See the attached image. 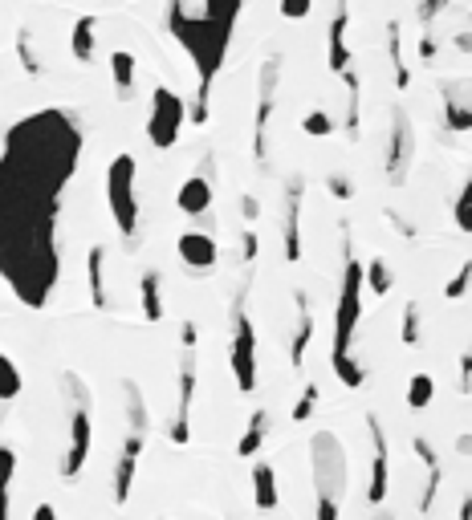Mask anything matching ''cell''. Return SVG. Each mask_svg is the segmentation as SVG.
<instances>
[{"label":"cell","mask_w":472,"mask_h":520,"mask_svg":"<svg viewBox=\"0 0 472 520\" xmlns=\"http://www.w3.org/2000/svg\"><path fill=\"white\" fill-rule=\"evenodd\" d=\"M57 208H62V195L21 179L0 163V277L33 309L45 305L62 269L53 240Z\"/></svg>","instance_id":"cell-1"},{"label":"cell","mask_w":472,"mask_h":520,"mask_svg":"<svg viewBox=\"0 0 472 520\" xmlns=\"http://www.w3.org/2000/svg\"><path fill=\"white\" fill-rule=\"evenodd\" d=\"M241 5H245V0H204L200 17H188L184 0H171V5H167L171 37L188 49V57L196 61V74H200V90H196V102H192V110H188V118H192L196 126L208 122L212 82H216L220 65H224V53H228L236 17H241Z\"/></svg>","instance_id":"cell-2"},{"label":"cell","mask_w":472,"mask_h":520,"mask_svg":"<svg viewBox=\"0 0 472 520\" xmlns=\"http://www.w3.org/2000/svg\"><path fill=\"white\" fill-rule=\"evenodd\" d=\"M363 265L354 260V252L346 248V269H342V293H338V309H334V350H330V362H334V374L342 386L359 390L367 382V370L354 362L350 354V342H354V330H359V317H363Z\"/></svg>","instance_id":"cell-3"},{"label":"cell","mask_w":472,"mask_h":520,"mask_svg":"<svg viewBox=\"0 0 472 520\" xmlns=\"http://www.w3.org/2000/svg\"><path fill=\"white\" fill-rule=\"evenodd\" d=\"M310 468H314L318 520H338V508L350 484V464H346V447L334 431H318L310 439Z\"/></svg>","instance_id":"cell-4"},{"label":"cell","mask_w":472,"mask_h":520,"mask_svg":"<svg viewBox=\"0 0 472 520\" xmlns=\"http://www.w3.org/2000/svg\"><path fill=\"white\" fill-rule=\"evenodd\" d=\"M62 386L70 390V447H66V460H62V476L74 480L82 476L86 460H90V443H94V399H90V386L82 374L66 370Z\"/></svg>","instance_id":"cell-5"},{"label":"cell","mask_w":472,"mask_h":520,"mask_svg":"<svg viewBox=\"0 0 472 520\" xmlns=\"http://www.w3.org/2000/svg\"><path fill=\"white\" fill-rule=\"evenodd\" d=\"M135 175H139V163L135 155H114L110 167H106V204H110V216H114V228L131 236L139 232V200H135Z\"/></svg>","instance_id":"cell-6"},{"label":"cell","mask_w":472,"mask_h":520,"mask_svg":"<svg viewBox=\"0 0 472 520\" xmlns=\"http://www.w3.org/2000/svg\"><path fill=\"white\" fill-rule=\"evenodd\" d=\"M232 374H236V390L253 395L257 390V325L245 309V297L232 301Z\"/></svg>","instance_id":"cell-7"},{"label":"cell","mask_w":472,"mask_h":520,"mask_svg":"<svg viewBox=\"0 0 472 520\" xmlns=\"http://www.w3.org/2000/svg\"><path fill=\"white\" fill-rule=\"evenodd\" d=\"M188 122V102L175 94L171 86H155L151 94V114H147V139L155 151H171L184 135Z\"/></svg>","instance_id":"cell-8"},{"label":"cell","mask_w":472,"mask_h":520,"mask_svg":"<svg viewBox=\"0 0 472 520\" xmlns=\"http://www.w3.org/2000/svg\"><path fill=\"white\" fill-rule=\"evenodd\" d=\"M196 346H184V362H180V390H175V415H171V443H188L192 439V403H196Z\"/></svg>","instance_id":"cell-9"},{"label":"cell","mask_w":472,"mask_h":520,"mask_svg":"<svg viewBox=\"0 0 472 520\" xmlns=\"http://www.w3.org/2000/svg\"><path fill=\"white\" fill-rule=\"evenodd\" d=\"M411 159H416V135H411L407 114L395 110V122H391V147H387V179H391V183H403Z\"/></svg>","instance_id":"cell-10"},{"label":"cell","mask_w":472,"mask_h":520,"mask_svg":"<svg viewBox=\"0 0 472 520\" xmlns=\"http://www.w3.org/2000/svg\"><path fill=\"white\" fill-rule=\"evenodd\" d=\"M367 431H371V484H367V500L383 504L387 500V476H391V451H387V435L379 427V415H367Z\"/></svg>","instance_id":"cell-11"},{"label":"cell","mask_w":472,"mask_h":520,"mask_svg":"<svg viewBox=\"0 0 472 520\" xmlns=\"http://www.w3.org/2000/svg\"><path fill=\"white\" fill-rule=\"evenodd\" d=\"M143 443H147V435H143V431H131L127 443H123V451H118V464H114V504H127V500H131Z\"/></svg>","instance_id":"cell-12"},{"label":"cell","mask_w":472,"mask_h":520,"mask_svg":"<svg viewBox=\"0 0 472 520\" xmlns=\"http://www.w3.org/2000/svg\"><path fill=\"white\" fill-rule=\"evenodd\" d=\"M273 94H277V61L265 65V78H261V102H257V118H253V155L257 159H265L269 118H273Z\"/></svg>","instance_id":"cell-13"},{"label":"cell","mask_w":472,"mask_h":520,"mask_svg":"<svg viewBox=\"0 0 472 520\" xmlns=\"http://www.w3.org/2000/svg\"><path fill=\"white\" fill-rule=\"evenodd\" d=\"M285 260H302V179H289L285 195Z\"/></svg>","instance_id":"cell-14"},{"label":"cell","mask_w":472,"mask_h":520,"mask_svg":"<svg viewBox=\"0 0 472 520\" xmlns=\"http://www.w3.org/2000/svg\"><path fill=\"white\" fill-rule=\"evenodd\" d=\"M175 248H180L184 265H192V269H212L216 260H220V244L208 232H184Z\"/></svg>","instance_id":"cell-15"},{"label":"cell","mask_w":472,"mask_h":520,"mask_svg":"<svg viewBox=\"0 0 472 520\" xmlns=\"http://www.w3.org/2000/svg\"><path fill=\"white\" fill-rule=\"evenodd\" d=\"M346 29H350V9L346 0H338L334 21H330V70L342 78L350 70V45H346Z\"/></svg>","instance_id":"cell-16"},{"label":"cell","mask_w":472,"mask_h":520,"mask_svg":"<svg viewBox=\"0 0 472 520\" xmlns=\"http://www.w3.org/2000/svg\"><path fill=\"white\" fill-rule=\"evenodd\" d=\"M314 330H318V321H314L310 297L298 293V334H293V342H289V366H306V354H310Z\"/></svg>","instance_id":"cell-17"},{"label":"cell","mask_w":472,"mask_h":520,"mask_svg":"<svg viewBox=\"0 0 472 520\" xmlns=\"http://www.w3.org/2000/svg\"><path fill=\"white\" fill-rule=\"evenodd\" d=\"M175 208H180L184 216H204L212 208V183L204 175H192L180 183V191H175Z\"/></svg>","instance_id":"cell-18"},{"label":"cell","mask_w":472,"mask_h":520,"mask_svg":"<svg viewBox=\"0 0 472 520\" xmlns=\"http://www.w3.org/2000/svg\"><path fill=\"white\" fill-rule=\"evenodd\" d=\"M86 277H90V301H94V309H110V289H106V244H94V248H90Z\"/></svg>","instance_id":"cell-19"},{"label":"cell","mask_w":472,"mask_h":520,"mask_svg":"<svg viewBox=\"0 0 472 520\" xmlns=\"http://www.w3.org/2000/svg\"><path fill=\"white\" fill-rule=\"evenodd\" d=\"M94 49H98V17H78L74 21V33H70V53L78 65H90L94 61Z\"/></svg>","instance_id":"cell-20"},{"label":"cell","mask_w":472,"mask_h":520,"mask_svg":"<svg viewBox=\"0 0 472 520\" xmlns=\"http://www.w3.org/2000/svg\"><path fill=\"white\" fill-rule=\"evenodd\" d=\"M135 74H139V61H135V53H127V49H114V53H110V78H114L118 98H131V94H135Z\"/></svg>","instance_id":"cell-21"},{"label":"cell","mask_w":472,"mask_h":520,"mask_svg":"<svg viewBox=\"0 0 472 520\" xmlns=\"http://www.w3.org/2000/svg\"><path fill=\"white\" fill-rule=\"evenodd\" d=\"M139 301H143V321H163V277L155 269H147L139 277Z\"/></svg>","instance_id":"cell-22"},{"label":"cell","mask_w":472,"mask_h":520,"mask_svg":"<svg viewBox=\"0 0 472 520\" xmlns=\"http://www.w3.org/2000/svg\"><path fill=\"white\" fill-rule=\"evenodd\" d=\"M123 403H127V423L131 431H143L151 427V415H147V399H143V386L135 378H123Z\"/></svg>","instance_id":"cell-23"},{"label":"cell","mask_w":472,"mask_h":520,"mask_svg":"<svg viewBox=\"0 0 472 520\" xmlns=\"http://www.w3.org/2000/svg\"><path fill=\"white\" fill-rule=\"evenodd\" d=\"M265 435H269V411L257 407L249 427H245V435H241V443H236V455H241V460H253V455L261 451V443H265Z\"/></svg>","instance_id":"cell-24"},{"label":"cell","mask_w":472,"mask_h":520,"mask_svg":"<svg viewBox=\"0 0 472 520\" xmlns=\"http://www.w3.org/2000/svg\"><path fill=\"white\" fill-rule=\"evenodd\" d=\"M253 504L257 508H277V476H273V464L257 460L253 464Z\"/></svg>","instance_id":"cell-25"},{"label":"cell","mask_w":472,"mask_h":520,"mask_svg":"<svg viewBox=\"0 0 472 520\" xmlns=\"http://www.w3.org/2000/svg\"><path fill=\"white\" fill-rule=\"evenodd\" d=\"M17 476V451L0 443V520H9V484Z\"/></svg>","instance_id":"cell-26"},{"label":"cell","mask_w":472,"mask_h":520,"mask_svg":"<svg viewBox=\"0 0 472 520\" xmlns=\"http://www.w3.org/2000/svg\"><path fill=\"white\" fill-rule=\"evenodd\" d=\"M21 390H25V378H21L17 362L9 354H0V403H13Z\"/></svg>","instance_id":"cell-27"},{"label":"cell","mask_w":472,"mask_h":520,"mask_svg":"<svg viewBox=\"0 0 472 520\" xmlns=\"http://www.w3.org/2000/svg\"><path fill=\"white\" fill-rule=\"evenodd\" d=\"M363 281H367V289L375 293V297H387L391 293V285H395V277H391V265L383 256H375L371 265H363Z\"/></svg>","instance_id":"cell-28"},{"label":"cell","mask_w":472,"mask_h":520,"mask_svg":"<svg viewBox=\"0 0 472 520\" xmlns=\"http://www.w3.org/2000/svg\"><path fill=\"white\" fill-rule=\"evenodd\" d=\"M432 399H436L432 374H411V382H407V407H411V411H424Z\"/></svg>","instance_id":"cell-29"},{"label":"cell","mask_w":472,"mask_h":520,"mask_svg":"<svg viewBox=\"0 0 472 520\" xmlns=\"http://www.w3.org/2000/svg\"><path fill=\"white\" fill-rule=\"evenodd\" d=\"M387 45H391V65H395V86H399V90H407V86H411V70L403 65V49H399V25H395V21L387 25Z\"/></svg>","instance_id":"cell-30"},{"label":"cell","mask_w":472,"mask_h":520,"mask_svg":"<svg viewBox=\"0 0 472 520\" xmlns=\"http://www.w3.org/2000/svg\"><path fill=\"white\" fill-rule=\"evenodd\" d=\"M318 399H322V390H318V382H306V386H302V399L293 403L289 419H293V423H310V415L318 411Z\"/></svg>","instance_id":"cell-31"},{"label":"cell","mask_w":472,"mask_h":520,"mask_svg":"<svg viewBox=\"0 0 472 520\" xmlns=\"http://www.w3.org/2000/svg\"><path fill=\"white\" fill-rule=\"evenodd\" d=\"M17 57H21V65H25V74H29V78H41V74H45V65H41L37 53H33V37H29V29L17 33Z\"/></svg>","instance_id":"cell-32"},{"label":"cell","mask_w":472,"mask_h":520,"mask_svg":"<svg viewBox=\"0 0 472 520\" xmlns=\"http://www.w3.org/2000/svg\"><path fill=\"white\" fill-rule=\"evenodd\" d=\"M444 118H448L452 130H472V102H456V98L448 94V102H444Z\"/></svg>","instance_id":"cell-33"},{"label":"cell","mask_w":472,"mask_h":520,"mask_svg":"<svg viewBox=\"0 0 472 520\" xmlns=\"http://www.w3.org/2000/svg\"><path fill=\"white\" fill-rule=\"evenodd\" d=\"M403 346H420V305L416 301H407L403 305V330H399Z\"/></svg>","instance_id":"cell-34"},{"label":"cell","mask_w":472,"mask_h":520,"mask_svg":"<svg viewBox=\"0 0 472 520\" xmlns=\"http://www.w3.org/2000/svg\"><path fill=\"white\" fill-rule=\"evenodd\" d=\"M302 130L310 139H326V135H334V118L326 114V110H310L306 118H302Z\"/></svg>","instance_id":"cell-35"},{"label":"cell","mask_w":472,"mask_h":520,"mask_svg":"<svg viewBox=\"0 0 472 520\" xmlns=\"http://www.w3.org/2000/svg\"><path fill=\"white\" fill-rule=\"evenodd\" d=\"M452 216H456V224H460V232H472V179L460 187V195H456V208H452Z\"/></svg>","instance_id":"cell-36"},{"label":"cell","mask_w":472,"mask_h":520,"mask_svg":"<svg viewBox=\"0 0 472 520\" xmlns=\"http://www.w3.org/2000/svg\"><path fill=\"white\" fill-rule=\"evenodd\" d=\"M468 285H472V260H464V265L456 269V277L444 285V297H448V301H460V297L468 293Z\"/></svg>","instance_id":"cell-37"},{"label":"cell","mask_w":472,"mask_h":520,"mask_svg":"<svg viewBox=\"0 0 472 520\" xmlns=\"http://www.w3.org/2000/svg\"><path fill=\"white\" fill-rule=\"evenodd\" d=\"M277 9H281L285 21H306V17L314 13V0H281Z\"/></svg>","instance_id":"cell-38"},{"label":"cell","mask_w":472,"mask_h":520,"mask_svg":"<svg viewBox=\"0 0 472 520\" xmlns=\"http://www.w3.org/2000/svg\"><path fill=\"white\" fill-rule=\"evenodd\" d=\"M411 451L420 455V464H424V468H440V455H436V447H432L424 435H416V439H411Z\"/></svg>","instance_id":"cell-39"},{"label":"cell","mask_w":472,"mask_h":520,"mask_svg":"<svg viewBox=\"0 0 472 520\" xmlns=\"http://www.w3.org/2000/svg\"><path fill=\"white\" fill-rule=\"evenodd\" d=\"M448 5H452V0H420V9H416V17H420L424 25H432V21H436V17H440V13L448 9Z\"/></svg>","instance_id":"cell-40"},{"label":"cell","mask_w":472,"mask_h":520,"mask_svg":"<svg viewBox=\"0 0 472 520\" xmlns=\"http://www.w3.org/2000/svg\"><path fill=\"white\" fill-rule=\"evenodd\" d=\"M460 390H464V395L472 390V346H468V354H464V362H460Z\"/></svg>","instance_id":"cell-41"},{"label":"cell","mask_w":472,"mask_h":520,"mask_svg":"<svg viewBox=\"0 0 472 520\" xmlns=\"http://www.w3.org/2000/svg\"><path fill=\"white\" fill-rule=\"evenodd\" d=\"M330 191L338 195V200H350V195H354V187H350V179H342V175H330Z\"/></svg>","instance_id":"cell-42"},{"label":"cell","mask_w":472,"mask_h":520,"mask_svg":"<svg viewBox=\"0 0 472 520\" xmlns=\"http://www.w3.org/2000/svg\"><path fill=\"white\" fill-rule=\"evenodd\" d=\"M241 212H245V220H257V216H261V204L253 200V195H245V200H241Z\"/></svg>","instance_id":"cell-43"},{"label":"cell","mask_w":472,"mask_h":520,"mask_svg":"<svg viewBox=\"0 0 472 520\" xmlns=\"http://www.w3.org/2000/svg\"><path fill=\"white\" fill-rule=\"evenodd\" d=\"M33 520H62V516H57L53 504H37V508H33Z\"/></svg>","instance_id":"cell-44"},{"label":"cell","mask_w":472,"mask_h":520,"mask_svg":"<svg viewBox=\"0 0 472 520\" xmlns=\"http://www.w3.org/2000/svg\"><path fill=\"white\" fill-rule=\"evenodd\" d=\"M245 260H249V265L257 260V232H245Z\"/></svg>","instance_id":"cell-45"},{"label":"cell","mask_w":472,"mask_h":520,"mask_svg":"<svg viewBox=\"0 0 472 520\" xmlns=\"http://www.w3.org/2000/svg\"><path fill=\"white\" fill-rule=\"evenodd\" d=\"M420 57H424V61L436 57V37H424V41H420Z\"/></svg>","instance_id":"cell-46"},{"label":"cell","mask_w":472,"mask_h":520,"mask_svg":"<svg viewBox=\"0 0 472 520\" xmlns=\"http://www.w3.org/2000/svg\"><path fill=\"white\" fill-rule=\"evenodd\" d=\"M180 342H184V346H196V325H192V321H184V334H180Z\"/></svg>","instance_id":"cell-47"},{"label":"cell","mask_w":472,"mask_h":520,"mask_svg":"<svg viewBox=\"0 0 472 520\" xmlns=\"http://www.w3.org/2000/svg\"><path fill=\"white\" fill-rule=\"evenodd\" d=\"M456 49H464V53H472V33H456Z\"/></svg>","instance_id":"cell-48"},{"label":"cell","mask_w":472,"mask_h":520,"mask_svg":"<svg viewBox=\"0 0 472 520\" xmlns=\"http://www.w3.org/2000/svg\"><path fill=\"white\" fill-rule=\"evenodd\" d=\"M456 451H460V455H472V435H460V439H456Z\"/></svg>","instance_id":"cell-49"},{"label":"cell","mask_w":472,"mask_h":520,"mask_svg":"<svg viewBox=\"0 0 472 520\" xmlns=\"http://www.w3.org/2000/svg\"><path fill=\"white\" fill-rule=\"evenodd\" d=\"M460 520H472V492H468L464 504H460Z\"/></svg>","instance_id":"cell-50"},{"label":"cell","mask_w":472,"mask_h":520,"mask_svg":"<svg viewBox=\"0 0 472 520\" xmlns=\"http://www.w3.org/2000/svg\"><path fill=\"white\" fill-rule=\"evenodd\" d=\"M379 520H391V516H379Z\"/></svg>","instance_id":"cell-51"}]
</instances>
